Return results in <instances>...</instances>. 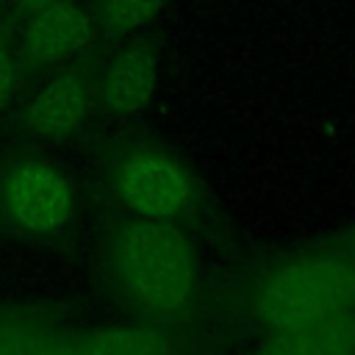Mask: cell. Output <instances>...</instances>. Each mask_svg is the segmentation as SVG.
<instances>
[{
  "label": "cell",
  "instance_id": "obj_6",
  "mask_svg": "<svg viewBox=\"0 0 355 355\" xmlns=\"http://www.w3.org/2000/svg\"><path fill=\"white\" fill-rule=\"evenodd\" d=\"M28 14L25 53L33 64L72 58L92 42L94 17L78 0H47Z\"/></svg>",
  "mask_w": 355,
  "mask_h": 355
},
{
  "label": "cell",
  "instance_id": "obj_1",
  "mask_svg": "<svg viewBox=\"0 0 355 355\" xmlns=\"http://www.w3.org/2000/svg\"><path fill=\"white\" fill-rule=\"evenodd\" d=\"M105 266L116 294L150 322L189 313L200 294L197 252L178 222L125 219L105 244Z\"/></svg>",
  "mask_w": 355,
  "mask_h": 355
},
{
  "label": "cell",
  "instance_id": "obj_13",
  "mask_svg": "<svg viewBox=\"0 0 355 355\" xmlns=\"http://www.w3.org/2000/svg\"><path fill=\"white\" fill-rule=\"evenodd\" d=\"M14 86H17V64H14V58L8 55V50L0 47V111H3L6 103L11 100Z\"/></svg>",
  "mask_w": 355,
  "mask_h": 355
},
{
  "label": "cell",
  "instance_id": "obj_8",
  "mask_svg": "<svg viewBox=\"0 0 355 355\" xmlns=\"http://www.w3.org/2000/svg\"><path fill=\"white\" fill-rule=\"evenodd\" d=\"M250 355H355V311L297 330L263 333Z\"/></svg>",
  "mask_w": 355,
  "mask_h": 355
},
{
  "label": "cell",
  "instance_id": "obj_14",
  "mask_svg": "<svg viewBox=\"0 0 355 355\" xmlns=\"http://www.w3.org/2000/svg\"><path fill=\"white\" fill-rule=\"evenodd\" d=\"M338 247L355 258V222H352V225H349V227L341 233V239H338Z\"/></svg>",
  "mask_w": 355,
  "mask_h": 355
},
{
  "label": "cell",
  "instance_id": "obj_2",
  "mask_svg": "<svg viewBox=\"0 0 355 355\" xmlns=\"http://www.w3.org/2000/svg\"><path fill=\"white\" fill-rule=\"evenodd\" d=\"M349 311H355V258L338 244L277 261L250 291V316L263 333L319 324Z\"/></svg>",
  "mask_w": 355,
  "mask_h": 355
},
{
  "label": "cell",
  "instance_id": "obj_3",
  "mask_svg": "<svg viewBox=\"0 0 355 355\" xmlns=\"http://www.w3.org/2000/svg\"><path fill=\"white\" fill-rule=\"evenodd\" d=\"M111 186L119 205L136 219L178 222L197 202V186L189 169L155 147L128 150L114 166Z\"/></svg>",
  "mask_w": 355,
  "mask_h": 355
},
{
  "label": "cell",
  "instance_id": "obj_10",
  "mask_svg": "<svg viewBox=\"0 0 355 355\" xmlns=\"http://www.w3.org/2000/svg\"><path fill=\"white\" fill-rule=\"evenodd\" d=\"M164 3L166 0H97L92 17L108 36H128L155 19Z\"/></svg>",
  "mask_w": 355,
  "mask_h": 355
},
{
  "label": "cell",
  "instance_id": "obj_15",
  "mask_svg": "<svg viewBox=\"0 0 355 355\" xmlns=\"http://www.w3.org/2000/svg\"><path fill=\"white\" fill-rule=\"evenodd\" d=\"M19 3H22V8H25V11H33V8H39V6H42V3H47V0H19Z\"/></svg>",
  "mask_w": 355,
  "mask_h": 355
},
{
  "label": "cell",
  "instance_id": "obj_11",
  "mask_svg": "<svg viewBox=\"0 0 355 355\" xmlns=\"http://www.w3.org/2000/svg\"><path fill=\"white\" fill-rule=\"evenodd\" d=\"M39 319H44V313H39V311H28V308H0V352H3L17 336H22L28 327H33Z\"/></svg>",
  "mask_w": 355,
  "mask_h": 355
},
{
  "label": "cell",
  "instance_id": "obj_12",
  "mask_svg": "<svg viewBox=\"0 0 355 355\" xmlns=\"http://www.w3.org/2000/svg\"><path fill=\"white\" fill-rule=\"evenodd\" d=\"M28 355H80V347H78V338H67L61 336L55 327L50 333H44Z\"/></svg>",
  "mask_w": 355,
  "mask_h": 355
},
{
  "label": "cell",
  "instance_id": "obj_4",
  "mask_svg": "<svg viewBox=\"0 0 355 355\" xmlns=\"http://www.w3.org/2000/svg\"><path fill=\"white\" fill-rule=\"evenodd\" d=\"M0 205L6 219L33 239H55L75 219L72 183L64 172L36 158L17 161L3 175Z\"/></svg>",
  "mask_w": 355,
  "mask_h": 355
},
{
  "label": "cell",
  "instance_id": "obj_7",
  "mask_svg": "<svg viewBox=\"0 0 355 355\" xmlns=\"http://www.w3.org/2000/svg\"><path fill=\"white\" fill-rule=\"evenodd\" d=\"M158 86V53L139 42L125 47L94 83L100 108L116 116H133L147 108Z\"/></svg>",
  "mask_w": 355,
  "mask_h": 355
},
{
  "label": "cell",
  "instance_id": "obj_5",
  "mask_svg": "<svg viewBox=\"0 0 355 355\" xmlns=\"http://www.w3.org/2000/svg\"><path fill=\"white\" fill-rule=\"evenodd\" d=\"M94 103V86L86 80L80 69H67L47 80L25 105L22 125L47 141H67L72 139Z\"/></svg>",
  "mask_w": 355,
  "mask_h": 355
},
{
  "label": "cell",
  "instance_id": "obj_9",
  "mask_svg": "<svg viewBox=\"0 0 355 355\" xmlns=\"http://www.w3.org/2000/svg\"><path fill=\"white\" fill-rule=\"evenodd\" d=\"M80 355H178L175 338L158 322H119L78 338Z\"/></svg>",
  "mask_w": 355,
  "mask_h": 355
}]
</instances>
